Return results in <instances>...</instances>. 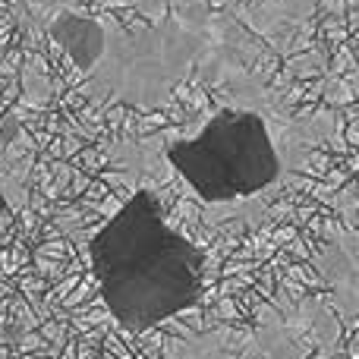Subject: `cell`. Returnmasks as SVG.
Returning <instances> with one entry per match:
<instances>
[{"label":"cell","instance_id":"1","mask_svg":"<svg viewBox=\"0 0 359 359\" xmlns=\"http://www.w3.org/2000/svg\"><path fill=\"white\" fill-rule=\"evenodd\" d=\"M227 98L192 123L123 142L117 164L136 183H174L208 227H255L309 168L331 136V117L293 120L268 86L243 67L230 69Z\"/></svg>","mask_w":359,"mask_h":359},{"label":"cell","instance_id":"3","mask_svg":"<svg viewBox=\"0 0 359 359\" xmlns=\"http://www.w3.org/2000/svg\"><path fill=\"white\" fill-rule=\"evenodd\" d=\"M356 243H359V236H356Z\"/></svg>","mask_w":359,"mask_h":359},{"label":"cell","instance_id":"2","mask_svg":"<svg viewBox=\"0 0 359 359\" xmlns=\"http://www.w3.org/2000/svg\"><path fill=\"white\" fill-rule=\"evenodd\" d=\"M86 259L104 309L136 334L183 316L205 293L202 246L177 227L161 192L149 183H136L88 236Z\"/></svg>","mask_w":359,"mask_h":359}]
</instances>
